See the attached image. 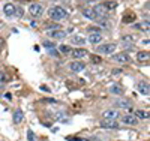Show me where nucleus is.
<instances>
[{
  "label": "nucleus",
  "instance_id": "27",
  "mask_svg": "<svg viewBox=\"0 0 150 141\" xmlns=\"http://www.w3.org/2000/svg\"><path fill=\"white\" fill-rule=\"evenodd\" d=\"M99 24H101V26H104V27H110V23H108V20L107 18H99V21H98Z\"/></svg>",
  "mask_w": 150,
  "mask_h": 141
},
{
  "label": "nucleus",
  "instance_id": "15",
  "mask_svg": "<svg viewBox=\"0 0 150 141\" xmlns=\"http://www.w3.org/2000/svg\"><path fill=\"white\" fill-rule=\"evenodd\" d=\"M116 105H117V107H120V108H128V110H131V101L120 99V101H117V102H116Z\"/></svg>",
  "mask_w": 150,
  "mask_h": 141
},
{
  "label": "nucleus",
  "instance_id": "1",
  "mask_svg": "<svg viewBox=\"0 0 150 141\" xmlns=\"http://www.w3.org/2000/svg\"><path fill=\"white\" fill-rule=\"evenodd\" d=\"M48 15L51 20H63L66 17V11L62 6H54L48 11Z\"/></svg>",
  "mask_w": 150,
  "mask_h": 141
},
{
  "label": "nucleus",
  "instance_id": "21",
  "mask_svg": "<svg viewBox=\"0 0 150 141\" xmlns=\"http://www.w3.org/2000/svg\"><path fill=\"white\" fill-rule=\"evenodd\" d=\"M137 59H138L140 62H146V60H149V51H140V53L137 54Z\"/></svg>",
  "mask_w": 150,
  "mask_h": 141
},
{
  "label": "nucleus",
  "instance_id": "26",
  "mask_svg": "<svg viewBox=\"0 0 150 141\" xmlns=\"http://www.w3.org/2000/svg\"><path fill=\"white\" fill-rule=\"evenodd\" d=\"M9 81V75L5 72H0V83H8Z\"/></svg>",
  "mask_w": 150,
  "mask_h": 141
},
{
  "label": "nucleus",
  "instance_id": "9",
  "mask_svg": "<svg viewBox=\"0 0 150 141\" xmlns=\"http://www.w3.org/2000/svg\"><path fill=\"white\" fill-rule=\"evenodd\" d=\"M89 53H87V50H83V48H77L72 51V57L75 59H83V57H87Z\"/></svg>",
  "mask_w": 150,
  "mask_h": 141
},
{
  "label": "nucleus",
  "instance_id": "6",
  "mask_svg": "<svg viewBox=\"0 0 150 141\" xmlns=\"http://www.w3.org/2000/svg\"><path fill=\"white\" fill-rule=\"evenodd\" d=\"M111 59H112V60H116V62H119V63H129V62H131V57H129L128 53H119V54H114Z\"/></svg>",
  "mask_w": 150,
  "mask_h": 141
},
{
  "label": "nucleus",
  "instance_id": "8",
  "mask_svg": "<svg viewBox=\"0 0 150 141\" xmlns=\"http://www.w3.org/2000/svg\"><path fill=\"white\" fill-rule=\"evenodd\" d=\"M137 87H138V92H140L141 95L149 96V93H150V87H149V83H147V81H140Z\"/></svg>",
  "mask_w": 150,
  "mask_h": 141
},
{
  "label": "nucleus",
  "instance_id": "20",
  "mask_svg": "<svg viewBox=\"0 0 150 141\" xmlns=\"http://www.w3.org/2000/svg\"><path fill=\"white\" fill-rule=\"evenodd\" d=\"M137 29H140V30H143V32H149V29H150V23L149 21H143V23H138L135 26Z\"/></svg>",
  "mask_w": 150,
  "mask_h": 141
},
{
  "label": "nucleus",
  "instance_id": "32",
  "mask_svg": "<svg viewBox=\"0 0 150 141\" xmlns=\"http://www.w3.org/2000/svg\"><path fill=\"white\" fill-rule=\"evenodd\" d=\"M17 9V17H23V9H20V8H15Z\"/></svg>",
  "mask_w": 150,
  "mask_h": 141
},
{
  "label": "nucleus",
  "instance_id": "17",
  "mask_svg": "<svg viewBox=\"0 0 150 141\" xmlns=\"http://www.w3.org/2000/svg\"><path fill=\"white\" fill-rule=\"evenodd\" d=\"M110 92L114 93V95H123V87L119 86V84H114V86L110 87Z\"/></svg>",
  "mask_w": 150,
  "mask_h": 141
},
{
  "label": "nucleus",
  "instance_id": "29",
  "mask_svg": "<svg viewBox=\"0 0 150 141\" xmlns=\"http://www.w3.org/2000/svg\"><path fill=\"white\" fill-rule=\"evenodd\" d=\"M87 32H90V33H101V29H99V27H89Z\"/></svg>",
  "mask_w": 150,
  "mask_h": 141
},
{
  "label": "nucleus",
  "instance_id": "14",
  "mask_svg": "<svg viewBox=\"0 0 150 141\" xmlns=\"http://www.w3.org/2000/svg\"><path fill=\"white\" fill-rule=\"evenodd\" d=\"M101 41H102L101 33H92V35L89 36V42H90V44H99Z\"/></svg>",
  "mask_w": 150,
  "mask_h": 141
},
{
  "label": "nucleus",
  "instance_id": "28",
  "mask_svg": "<svg viewBox=\"0 0 150 141\" xmlns=\"http://www.w3.org/2000/svg\"><path fill=\"white\" fill-rule=\"evenodd\" d=\"M60 51H62V53H69V51H71V48L68 47V45H60Z\"/></svg>",
  "mask_w": 150,
  "mask_h": 141
},
{
  "label": "nucleus",
  "instance_id": "19",
  "mask_svg": "<svg viewBox=\"0 0 150 141\" xmlns=\"http://www.w3.org/2000/svg\"><path fill=\"white\" fill-rule=\"evenodd\" d=\"M83 14H84V17L90 18V20H98V17H96V14H95V11H93V9H84V11H83Z\"/></svg>",
  "mask_w": 150,
  "mask_h": 141
},
{
  "label": "nucleus",
  "instance_id": "3",
  "mask_svg": "<svg viewBox=\"0 0 150 141\" xmlns=\"http://www.w3.org/2000/svg\"><path fill=\"white\" fill-rule=\"evenodd\" d=\"M117 117H120L117 110H105L102 113V119L104 120H116Z\"/></svg>",
  "mask_w": 150,
  "mask_h": 141
},
{
  "label": "nucleus",
  "instance_id": "30",
  "mask_svg": "<svg viewBox=\"0 0 150 141\" xmlns=\"http://www.w3.org/2000/svg\"><path fill=\"white\" fill-rule=\"evenodd\" d=\"M90 59H92L93 63H101V62H102V59H101V57H98V56H90Z\"/></svg>",
  "mask_w": 150,
  "mask_h": 141
},
{
  "label": "nucleus",
  "instance_id": "34",
  "mask_svg": "<svg viewBox=\"0 0 150 141\" xmlns=\"http://www.w3.org/2000/svg\"><path fill=\"white\" fill-rule=\"evenodd\" d=\"M50 54H53L54 57H57V56H59V54H57V51H54L53 48H51V50H50Z\"/></svg>",
  "mask_w": 150,
  "mask_h": 141
},
{
  "label": "nucleus",
  "instance_id": "24",
  "mask_svg": "<svg viewBox=\"0 0 150 141\" xmlns=\"http://www.w3.org/2000/svg\"><path fill=\"white\" fill-rule=\"evenodd\" d=\"M135 116L140 117V119H149V114L146 111H143V110H137L135 111Z\"/></svg>",
  "mask_w": 150,
  "mask_h": 141
},
{
  "label": "nucleus",
  "instance_id": "31",
  "mask_svg": "<svg viewBox=\"0 0 150 141\" xmlns=\"http://www.w3.org/2000/svg\"><path fill=\"white\" fill-rule=\"evenodd\" d=\"M44 47H45V48H48V50H51V48H54V44L47 41V42H44Z\"/></svg>",
  "mask_w": 150,
  "mask_h": 141
},
{
  "label": "nucleus",
  "instance_id": "10",
  "mask_svg": "<svg viewBox=\"0 0 150 141\" xmlns=\"http://www.w3.org/2000/svg\"><path fill=\"white\" fill-rule=\"evenodd\" d=\"M48 35L50 36H51V38H54V39H63V38H65V32L63 30H51V32H48Z\"/></svg>",
  "mask_w": 150,
  "mask_h": 141
},
{
  "label": "nucleus",
  "instance_id": "33",
  "mask_svg": "<svg viewBox=\"0 0 150 141\" xmlns=\"http://www.w3.org/2000/svg\"><path fill=\"white\" fill-rule=\"evenodd\" d=\"M71 141H89V140H86V138H69Z\"/></svg>",
  "mask_w": 150,
  "mask_h": 141
},
{
  "label": "nucleus",
  "instance_id": "11",
  "mask_svg": "<svg viewBox=\"0 0 150 141\" xmlns=\"http://www.w3.org/2000/svg\"><path fill=\"white\" fill-rule=\"evenodd\" d=\"M3 11H5V14L8 15V17H12L15 14V6L12 5V3H6L5 6H3Z\"/></svg>",
  "mask_w": 150,
  "mask_h": 141
},
{
  "label": "nucleus",
  "instance_id": "4",
  "mask_svg": "<svg viewBox=\"0 0 150 141\" xmlns=\"http://www.w3.org/2000/svg\"><path fill=\"white\" fill-rule=\"evenodd\" d=\"M99 126L105 128V129H119V128H120V125L116 120H104V119H102L101 123H99Z\"/></svg>",
  "mask_w": 150,
  "mask_h": 141
},
{
  "label": "nucleus",
  "instance_id": "13",
  "mask_svg": "<svg viewBox=\"0 0 150 141\" xmlns=\"http://www.w3.org/2000/svg\"><path fill=\"white\" fill-rule=\"evenodd\" d=\"M102 6H104L107 11H112V9H116V8L119 6V3L116 2V0H108V2L102 3Z\"/></svg>",
  "mask_w": 150,
  "mask_h": 141
},
{
  "label": "nucleus",
  "instance_id": "7",
  "mask_svg": "<svg viewBox=\"0 0 150 141\" xmlns=\"http://www.w3.org/2000/svg\"><path fill=\"white\" fill-rule=\"evenodd\" d=\"M84 68H86V65H84L83 62H78V60H74V62L69 63V69L72 72H81Z\"/></svg>",
  "mask_w": 150,
  "mask_h": 141
},
{
  "label": "nucleus",
  "instance_id": "35",
  "mask_svg": "<svg viewBox=\"0 0 150 141\" xmlns=\"http://www.w3.org/2000/svg\"><path fill=\"white\" fill-rule=\"evenodd\" d=\"M3 45H5V41H3V39H2V38H0V48H2V47H3Z\"/></svg>",
  "mask_w": 150,
  "mask_h": 141
},
{
  "label": "nucleus",
  "instance_id": "18",
  "mask_svg": "<svg viewBox=\"0 0 150 141\" xmlns=\"http://www.w3.org/2000/svg\"><path fill=\"white\" fill-rule=\"evenodd\" d=\"M122 122L126 123V125H137V119L134 116H123L122 117Z\"/></svg>",
  "mask_w": 150,
  "mask_h": 141
},
{
  "label": "nucleus",
  "instance_id": "2",
  "mask_svg": "<svg viewBox=\"0 0 150 141\" xmlns=\"http://www.w3.org/2000/svg\"><path fill=\"white\" fill-rule=\"evenodd\" d=\"M42 12H44V8H42V5H39V3H32V5L29 6V14H30L32 17H41Z\"/></svg>",
  "mask_w": 150,
  "mask_h": 141
},
{
  "label": "nucleus",
  "instance_id": "23",
  "mask_svg": "<svg viewBox=\"0 0 150 141\" xmlns=\"http://www.w3.org/2000/svg\"><path fill=\"white\" fill-rule=\"evenodd\" d=\"M72 42L77 44V45H84L86 44V39H84V38H81V36H74L72 38Z\"/></svg>",
  "mask_w": 150,
  "mask_h": 141
},
{
  "label": "nucleus",
  "instance_id": "16",
  "mask_svg": "<svg viewBox=\"0 0 150 141\" xmlns=\"http://www.w3.org/2000/svg\"><path fill=\"white\" fill-rule=\"evenodd\" d=\"M132 21H135V14L134 12H128L126 15H123V23L125 24H131Z\"/></svg>",
  "mask_w": 150,
  "mask_h": 141
},
{
  "label": "nucleus",
  "instance_id": "22",
  "mask_svg": "<svg viewBox=\"0 0 150 141\" xmlns=\"http://www.w3.org/2000/svg\"><path fill=\"white\" fill-rule=\"evenodd\" d=\"M122 39H123V42H126V44H132V42L137 41V38H135V35H125Z\"/></svg>",
  "mask_w": 150,
  "mask_h": 141
},
{
  "label": "nucleus",
  "instance_id": "5",
  "mask_svg": "<svg viewBox=\"0 0 150 141\" xmlns=\"http://www.w3.org/2000/svg\"><path fill=\"white\" fill-rule=\"evenodd\" d=\"M99 53H104V54H112L116 51V45L114 44H105V45H101L98 48Z\"/></svg>",
  "mask_w": 150,
  "mask_h": 141
},
{
  "label": "nucleus",
  "instance_id": "25",
  "mask_svg": "<svg viewBox=\"0 0 150 141\" xmlns=\"http://www.w3.org/2000/svg\"><path fill=\"white\" fill-rule=\"evenodd\" d=\"M27 141H36L35 132H33L32 129H27Z\"/></svg>",
  "mask_w": 150,
  "mask_h": 141
},
{
  "label": "nucleus",
  "instance_id": "12",
  "mask_svg": "<svg viewBox=\"0 0 150 141\" xmlns=\"http://www.w3.org/2000/svg\"><path fill=\"white\" fill-rule=\"evenodd\" d=\"M23 119H24V113H23L20 108H17V110H15V113H14V122L18 125V123H21V122H23Z\"/></svg>",
  "mask_w": 150,
  "mask_h": 141
}]
</instances>
